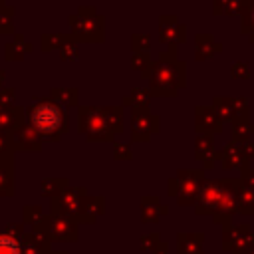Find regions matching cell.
<instances>
[{
    "instance_id": "obj_1",
    "label": "cell",
    "mask_w": 254,
    "mask_h": 254,
    "mask_svg": "<svg viewBox=\"0 0 254 254\" xmlns=\"http://www.w3.org/2000/svg\"><path fill=\"white\" fill-rule=\"evenodd\" d=\"M32 121H34V125H36L40 131L50 133V131H54V129L60 127V123H62V113H60V109H58L56 105H52V103H42V105H38V107L34 109Z\"/></svg>"
},
{
    "instance_id": "obj_2",
    "label": "cell",
    "mask_w": 254,
    "mask_h": 254,
    "mask_svg": "<svg viewBox=\"0 0 254 254\" xmlns=\"http://www.w3.org/2000/svg\"><path fill=\"white\" fill-rule=\"evenodd\" d=\"M0 254H20V246L10 236H0Z\"/></svg>"
}]
</instances>
